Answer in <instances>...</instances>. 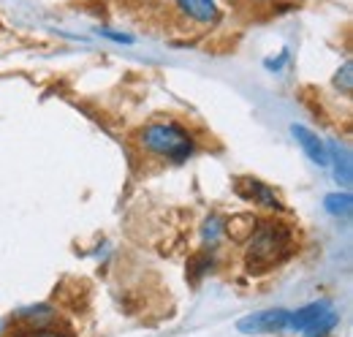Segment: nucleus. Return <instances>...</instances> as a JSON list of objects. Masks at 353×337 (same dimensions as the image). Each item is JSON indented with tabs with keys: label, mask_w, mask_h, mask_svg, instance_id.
I'll return each instance as SVG.
<instances>
[{
	"label": "nucleus",
	"mask_w": 353,
	"mask_h": 337,
	"mask_svg": "<svg viewBox=\"0 0 353 337\" xmlns=\"http://www.w3.org/2000/svg\"><path fill=\"white\" fill-rule=\"evenodd\" d=\"M245 267L250 275H264L272 267L283 264L294 251V231L283 220H259L245 240Z\"/></svg>",
	"instance_id": "f257e3e1"
},
{
	"label": "nucleus",
	"mask_w": 353,
	"mask_h": 337,
	"mask_svg": "<svg viewBox=\"0 0 353 337\" xmlns=\"http://www.w3.org/2000/svg\"><path fill=\"white\" fill-rule=\"evenodd\" d=\"M139 144L152 158L169 161V164H185L196 153V142L188 133V128L174 120H155L139 131Z\"/></svg>",
	"instance_id": "f03ea898"
},
{
	"label": "nucleus",
	"mask_w": 353,
	"mask_h": 337,
	"mask_svg": "<svg viewBox=\"0 0 353 337\" xmlns=\"http://www.w3.org/2000/svg\"><path fill=\"white\" fill-rule=\"evenodd\" d=\"M288 318H291V310H285V307L256 310L236 321V332L239 335H277V332L288 329Z\"/></svg>",
	"instance_id": "7ed1b4c3"
},
{
	"label": "nucleus",
	"mask_w": 353,
	"mask_h": 337,
	"mask_svg": "<svg viewBox=\"0 0 353 337\" xmlns=\"http://www.w3.org/2000/svg\"><path fill=\"white\" fill-rule=\"evenodd\" d=\"M234 191H236L239 199H245V202H250V204H256V207H261V210L283 212V202H280L277 191H274L272 185L261 182V180L250 177V174L236 177V180H234Z\"/></svg>",
	"instance_id": "20e7f679"
},
{
	"label": "nucleus",
	"mask_w": 353,
	"mask_h": 337,
	"mask_svg": "<svg viewBox=\"0 0 353 337\" xmlns=\"http://www.w3.org/2000/svg\"><path fill=\"white\" fill-rule=\"evenodd\" d=\"M291 133H294V139H296V144L302 147V153L307 155L310 161L315 164V166H329V153H326V142L315 133V131H310L307 126H291Z\"/></svg>",
	"instance_id": "39448f33"
},
{
	"label": "nucleus",
	"mask_w": 353,
	"mask_h": 337,
	"mask_svg": "<svg viewBox=\"0 0 353 337\" xmlns=\"http://www.w3.org/2000/svg\"><path fill=\"white\" fill-rule=\"evenodd\" d=\"M176 8L196 25H215L221 19L218 0H174Z\"/></svg>",
	"instance_id": "423d86ee"
},
{
	"label": "nucleus",
	"mask_w": 353,
	"mask_h": 337,
	"mask_svg": "<svg viewBox=\"0 0 353 337\" xmlns=\"http://www.w3.org/2000/svg\"><path fill=\"white\" fill-rule=\"evenodd\" d=\"M326 153H329V164L334 166V180H337L343 188H351V182H353L351 150H348L345 144L329 142V144H326Z\"/></svg>",
	"instance_id": "0eeeda50"
},
{
	"label": "nucleus",
	"mask_w": 353,
	"mask_h": 337,
	"mask_svg": "<svg viewBox=\"0 0 353 337\" xmlns=\"http://www.w3.org/2000/svg\"><path fill=\"white\" fill-rule=\"evenodd\" d=\"M332 307V302L329 299H318V302H310V305H302L299 310H294L291 313V318H288V329L291 332H302L305 327H310L321 313H326Z\"/></svg>",
	"instance_id": "6e6552de"
},
{
	"label": "nucleus",
	"mask_w": 353,
	"mask_h": 337,
	"mask_svg": "<svg viewBox=\"0 0 353 337\" xmlns=\"http://www.w3.org/2000/svg\"><path fill=\"white\" fill-rule=\"evenodd\" d=\"M199 237H201V245H204L207 251H215L223 240H225V218H223V215H215V212L207 215L204 223H201Z\"/></svg>",
	"instance_id": "1a4fd4ad"
},
{
	"label": "nucleus",
	"mask_w": 353,
	"mask_h": 337,
	"mask_svg": "<svg viewBox=\"0 0 353 337\" xmlns=\"http://www.w3.org/2000/svg\"><path fill=\"white\" fill-rule=\"evenodd\" d=\"M340 327V313L334 307H329L326 313H321L310 327H305L299 335L302 337H329L334 335V329Z\"/></svg>",
	"instance_id": "9d476101"
},
{
	"label": "nucleus",
	"mask_w": 353,
	"mask_h": 337,
	"mask_svg": "<svg viewBox=\"0 0 353 337\" xmlns=\"http://www.w3.org/2000/svg\"><path fill=\"white\" fill-rule=\"evenodd\" d=\"M256 215H231L225 218V237L234 242H245L250 237V231L256 229Z\"/></svg>",
	"instance_id": "9b49d317"
},
{
	"label": "nucleus",
	"mask_w": 353,
	"mask_h": 337,
	"mask_svg": "<svg viewBox=\"0 0 353 337\" xmlns=\"http://www.w3.org/2000/svg\"><path fill=\"white\" fill-rule=\"evenodd\" d=\"M323 207H326L329 215H334V218H351L353 196L348 191H343V193H329V196L323 199Z\"/></svg>",
	"instance_id": "f8f14e48"
},
{
	"label": "nucleus",
	"mask_w": 353,
	"mask_h": 337,
	"mask_svg": "<svg viewBox=\"0 0 353 337\" xmlns=\"http://www.w3.org/2000/svg\"><path fill=\"white\" fill-rule=\"evenodd\" d=\"M188 269H190V280H201L204 275H210L215 269V251H207L204 248L199 256H193L188 261Z\"/></svg>",
	"instance_id": "ddd939ff"
},
{
	"label": "nucleus",
	"mask_w": 353,
	"mask_h": 337,
	"mask_svg": "<svg viewBox=\"0 0 353 337\" xmlns=\"http://www.w3.org/2000/svg\"><path fill=\"white\" fill-rule=\"evenodd\" d=\"M17 318H33L30 327H44L41 321L52 318V307H49V305H30V307L17 310Z\"/></svg>",
	"instance_id": "4468645a"
},
{
	"label": "nucleus",
	"mask_w": 353,
	"mask_h": 337,
	"mask_svg": "<svg viewBox=\"0 0 353 337\" xmlns=\"http://www.w3.org/2000/svg\"><path fill=\"white\" fill-rule=\"evenodd\" d=\"M334 90H340L343 95H351V87H353V63L351 60H345L340 68H337V74H334Z\"/></svg>",
	"instance_id": "2eb2a0df"
},
{
	"label": "nucleus",
	"mask_w": 353,
	"mask_h": 337,
	"mask_svg": "<svg viewBox=\"0 0 353 337\" xmlns=\"http://www.w3.org/2000/svg\"><path fill=\"white\" fill-rule=\"evenodd\" d=\"M288 57H291V52H288V49H280V52H277V57H266L264 66L269 68V71H274V74H277V71H283V68H285Z\"/></svg>",
	"instance_id": "dca6fc26"
},
{
	"label": "nucleus",
	"mask_w": 353,
	"mask_h": 337,
	"mask_svg": "<svg viewBox=\"0 0 353 337\" xmlns=\"http://www.w3.org/2000/svg\"><path fill=\"white\" fill-rule=\"evenodd\" d=\"M103 39H112V41L117 44H133V36H128V33H120V30H106V28H101L98 30Z\"/></svg>",
	"instance_id": "f3484780"
},
{
	"label": "nucleus",
	"mask_w": 353,
	"mask_h": 337,
	"mask_svg": "<svg viewBox=\"0 0 353 337\" xmlns=\"http://www.w3.org/2000/svg\"><path fill=\"white\" fill-rule=\"evenodd\" d=\"M3 332H6V324H3V321H0V337H3Z\"/></svg>",
	"instance_id": "a211bd4d"
}]
</instances>
